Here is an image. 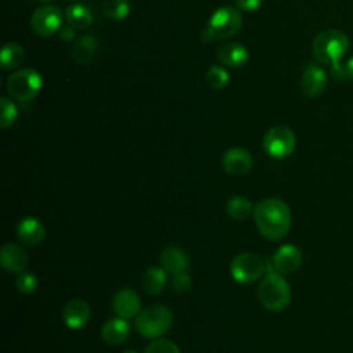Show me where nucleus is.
I'll return each mask as SVG.
<instances>
[{"label": "nucleus", "mask_w": 353, "mask_h": 353, "mask_svg": "<svg viewBox=\"0 0 353 353\" xmlns=\"http://www.w3.org/2000/svg\"><path fill=\"white\" fill-rule=\"evenodd\" d=\"M23 59H25V50L18 43L8 41L3 46L1 54H0V62L4 70L17 69L18 66L22 65Z\"/></svg>", "instance_id": "4be33fe9"}, {"label": "nucleus", "mask_w": 353, "mask_h": 353, "mask_svg": "<svg viewBox=\"0 0 353 353\" xmlns=\"http://www.w3.org/2000/svg\"><path fill=\"white\" fill-rule=\"evenodd\" d=\"M172 321V312L167 306L153 303L141 309L135 316V328L142 336L157 339L171 328Z\"/></svg>", "instance_id": "39448f33"}, {"label": "nucleus", "mask_w": 353, "mask_h": 353, "mask_svg": "<svg viewBox=\"0 0 353 353\" xmlns=\"http://www.w3.org/2000/svg\"><path fill=\"white\" fill-rule=\"evenodd\" d=\"M113 310L119 317L131 319L141 312V298L138 292L132 288H120L113 295Z\"/></svg>", "instance_id": "9b49d317"}, {"label": "nucleus", "mask_w": 353, "mask_h": 353, "mask_svg": "<svg viewBox=\"0 0 353 353\" xmlns=\"http://www.w3.org/2000/svg\"><path fill=\"white\" fill-rule=\"evenodd\" d=\"M188 265H189V261H188L186 252L176 245H170L164 248L160 254V266L167 273L175 274L179 272H185Z\"/></svg>", "instance_id": "6ab92c4d"}, {"label": "nucleus", "mask_w": 353, "mask_h": 353, "mask_svg": "<svg viewBox=\"0 0 353 353\" xmlns=\"http://www.w3.org/2000/svg\"><path fill=\"white\" fill-rule=\"evenodd\" d=\"M43 87L41 74L30 68L15 70L7 80V92L17 101H30L37 97Z\"/></svg>", "instance_id": "423d86ee"}, {"label": "nucleus", "mask_w": 353, "mask_h": 353, "mask_svg": "<svg viewBox=\"0 0 353 353\" xmlns=\"http://www.w3.org/2000/svg\"><path fill=\"white\" fill-rule=\"evenodd\" d=\"M143 353H181V350L172 341L157 338V339H153L146 346Z\"/></svg>", "instance_id": "c85d7f7f"}, {"label": "nucleus", "mask_w": 353, "mask_h": 353, "mask_svg": "<svg viewBox=\"0 0 353 353\" xmlns=\"http://www.w3.org/2000/svg\"><path fill=\"white\" fill-rule=\"evenodd\" d=\"M243 25V17L240 10L232 6H223L216 8L210 17L201 37L204 41L225 40L234 36Z\"/></svg>", "instance_id": "7ed1b4c3"}, {"label": "nucleus", "mask_w": 353, "mask_h": 353, "mask_svg": "<svg viewBox=\"0 0 353 353\" xmlns=\"http://www.w3.org/2000/svg\"><path fill=\"white\" fill-rule=\"evenodd\" d=\"M102 14L113 21L124 19L131 10L128 0H103L101 4Z\"/></svg>", "instance_id": "393cba45"}, {"label": "nucleus", "mask_w": 353, "mask_h": 353, "mask_svg": "<svg viewBox=\"0 0 353 353\" xmlns=\"http://www.w3.org/2000/svg\"><path fill=\"white\" fill-rule=\"evenodd\" d=\"M0 105H1V117H0V127L1 128H7L10 125H12L18 117V108L17 105L6 98L1 97L0 99Z\"/></svg>", "instance_id": "bb28decb"}, {"label": "nucleus", "mask_w": 353, "mask_h": 353, "mask_svg": "<svg viewBox=\"0 0 353 353\" xmlns=\"http://www.w3.org/2000/svg\"><path fill=\"white\" fill-rule=\"evenodd\" d=\"M171 288L178 295H183V294L189 292L190 288H192V279H190V276L186 274L185 272H179V273L172 274V277H171Z\"/></svg>", "instance_id": "c756f323"}, {"label": "nucleus", "mask_w": 353, "mask_h": 353, "mask_svg": "<svg viewBox=\"0 0 353 353\" xmlns=\"http://www.w3.org/2000/svg\"><path fill=\"white\" fill-rule=\"evenodd\" d=\"M73 29H74V28H72L70 25L62 28V30H61V39H62L63 41H70V40L74 37V30H73Z\"/></svg>", "instance_id": "2f4dec72"}, {"label": "nucleus", "mask_w": 353, "mask_h": 353, "mask_svg": "<svg viewBox=\"0 0 353 353\" xmlns=\"http://www.w3.org/2000/svg\"><path fill=\"white\" fill-rule=\"evenodd\" d=\"M17 236L26 245H39L46 237V228L40 219L25 216L18 222Z\"/></svg>", "instance_id": "f3484780"}, {"label": "nucleus", "mask_w": 353, "mask_h": 353, "mask_svg": "<svg viewBox=\"0 0 353 353\" xmlns=\"http://www.w3.org/2000/svg\"><path fill=\"white\" fill-rule=\"evenodd\" d=\"M327 87V74L323 68L309 63L301 77V90L309 98H316L324 92Z\"/></svg>", "instance_id": "f8f14e48"}, {"label": "nucleus", "mask_w": 353, "mask_h": 353, "mask_svg": "<svg viewBox=\"0 0 353 353\" xmlns=\"http://www.w3.org/2000/svg\"><path fill=\"white\" fill-rule=\"evenodd\" d=\"M312 51L319 63L331 66L334 80L343 81L347 77L346 68L341 63V59L349 51V39L343 32L336 29L320 32L313 39Z\"/></svg>", "instance_id": "f257e3e1"}, {"label": "nucleus", "mask_w": 353, "mask_h": 353, "mask_svg": "<svg viewBox=\"0 0 353 353\" xmlns=\"http://www.w3.org/2000/svg\"><path fill=\"white\" fill-rule=\"evenodd\" d=\"M216 58L225 66L243 68L248 62V50L237 41L223 43L216 51Z\"/></svg>", "instance_id": "a211bd4d"}, {"label": "nucleus", "mask_w": 353, "mask_h": 353, "mask_svg": "<svg viewBox=\"0 0 353 353\" xmlns=\"http://www.w3.org/2000/svg\"><path fill=\"white\" fill-rule=\"evenodd\" d=\"M205 81L211 88L222 90L229 83V73L223 66L212 65L208 68V70L205 73Z\"/></svg>", "instance_id": "a878e982"}, {"label": "nucleus", "mask_w": 353, "mask_h": 353, "mask_svg": "<svg viewBox=\"0 0 353 353\" xmlns=\"http://www.w3.org/2000/svg\"><path fill=\"white\" fill-rule=\"evenodd\" d=\"M28 252L18 244L7 243L0 250V265L11 273H21L28 266Z\"/></svg>", "instance_id": "2eb2a0df"}, {"label": "nucleus", "mask_w": 353, "mask_h": 353, "mask_svg": "<svg viewBox=\"0 0 353 353\" xmlns=\"http://www.w3.org/2000/svg\"><path fill=\"white\" fill-rule=\"evenodd\" d=\"M258 299L268 310H283L291 301L290 284L283 274L276 270H269L258 285Z\"/></svg>", "instance_id": "20e7f679"}, {"label": "nucleus", "mask_w": 353, "mask_h": 353, "mask_svg": "<svg viewBox=\"0 0 353 353\" xmlns=\"http://www.w3.org/2000/svg\"><path fill=\"white\" fill-rule=\"evenodd\" d=\"M167 272L161 266H150L142 274V288L149 295H159L165 288Z\"/></svg>", "instance_id": "412c9836"}, {"label": "nucleus", "mask_w": 353, "mask_h": 353, "mask_svg": "<svg viewBox=\"0 0 353 353\" xmlns=\"http://www.w3.org/2000/svg\"><path fill=\"white\" fill-rule=\"evenodd\" d=\"M98 50V41L94 34H84L77 39L72 47V58L76 63L85 65L88 63Z\"/></svg>", "instance_id": "aec40b11"}, {"label": "nucleus", "mask_w": 353, "mask_h": 353, "mask_svg": "<svg viewBox=\"0 0 353 353\" xmlns=\"http://www.w3.org/2000/svg\"><path fill=\"white\" fill-rule=\"evenodd\" d=\"M345 68H346L347 79H350L353 81V57L349 58V61L345 63Z\"/></svg>", "instance_id": "473e14b6"}, {"label": "nucleus", "mask_w": 353, "mask_h": 353, "mask_svg": "<svg viewBox=\"0 0 353 353\" xmlns=\"http://www.w3.org/2000/svg\"><path fill=\"white\" fill-rule=\"evenodd\" d=\"M265 152L274 159H284L295 149V134L287 125H274L263 137Z\"/></svg>", "instance_id": "6e6552de"}, {"label": "nucleus", "mask_w": 353, "mask_h": 353, "mask_svg": "<svg viewBox=\"0 0 353 353\" xmlns=\"http://www.w3.org/2000/svg\"><path fill=\"white\" fill-rule=\"evenodd\" d=\"M237 10L244 12H254L262 6V0H234Z\"/></svg>", "instance_id": "7c9ffc66"}, {"label": "nucleus", "mask_w": 353, "mask_h": 353, "mask_svg": "<svg viewBox=\"0 0 353 353\" xmlns=\"http://www.w3.org/2000/svg\"><path fill=\"white\" fill-rule=\"evenodd\" d=\"M123 353H138L137 350H132V349H127V350H124Z\"/></svg>", "instance_id": "72a5a7b5"}, {"label": "nucleus", "mask_w": 353, "mask_h": 353, "mask_svg": "<svg viewBox=\"0 0 353 353\" xmlns=\"http://www.w3.org/2000/svg\"><path fill=\"white\" fill-rule=\"evenodd\" d=\"M273 269L280 274H291L302 263V252L294 244L281 245L272 258Z\"/></svg>", "instance_id": "9d476101"}, {"label": "nucleus", "mask_w": 353, "mask_h": 353, "mask_svg": "<svg viewBox=\"0 0 353 353\" xmlns=\"http://www.w3.org/2000/svg\"><path fill=\"white\" fill-rule=\"evenodd\" d=\"M230 276L240 284H251L261 279L265 263L258 254L241 252L230 262Z\"/></svg>", "instance_id": "0eeeda50"}, {"label": "nucleus", "mask_w": 353, "mask_h": 353, "mask_svg": "<svg viewBox=\"0 0 353 353\" xmlns=\"http://www.w3.org/2000/svg\"><path fill=\"white\" fill-rule=\"evenodd\" d=\"M15 285H17V290L21 292V294H33L37 288V279L33 273L30 272H21L18 273L17 279H15Z\"/></svg>", "instance_id": "cd10ccee"}, {"label": "nucleus", "mask_w": 353, "mask_h": 353, "mask_svg": "<svg viewBox=\"0 0 353 353\" xmlns=\"http://www.w3.org/2000/svg\"><path fill=\"white\" fill-rule=\"evenodd\" d=\"M39 1H43V3H51V1H55V0H39Z\"/></svg>", "instance_id": "f704fd0d"}, {"label": "nucleus", "mask_w": 353, "mask_h": 353, "mask_svg": "<svg viewBox=\"0 0 353 353\" xmlns=\"http://www.w3.org/2000/svg\"><path fill=\"white\" fill-rule=\"evenodd\" d=\"M254 219L259 233L270 240H281L291 226L290 207L280 199L269 197L261 200L254 207Z\"/></svg>", "instance_id": "f03ea898"}, {"label": "nucleus", "mask_w": 353, "mask_h": 353, "mask_svg": "<svg viewBox=\"0 0 353 353\" xmlns=\"http://www.w3.org/2000/svg\"><path fill=\"white\" fill-rule=\"evenodd\" d=\"M63 22V12L57 6L39 7L30 17V26L40 37H50L55 34Z\"/></svg>", "instance_id": "1a4fd4ad"}, {"label": "nucleus", "mask_w": 353, "mask_h": 353, "mask_svg": "<svg viewBox=\"0 0 353 353\" xmlns=\"http://www.w3.org/2000/svg\"><path fill=\"white\" fill-rule=\"evenodd\" d=\"M222 165L228 174L244 175L252 167V156L243 148H230L222 156Z\"/></svg>", "instance_id": "4468645a"}, {"label": "nucleus", "mask_w": 353, "mask_h": 353, "mask_svg": "<svg viewBox=\"0 0 353 353\" xmlns=\"http://www.w3.org/2000/svg\"><path fill=\"white\" fill-rule=\"evenodd\" d=\"M226 211L232 219L244 221L254 212V207H252V203L247 197L234 196V197L229 199V201L226 204Z\"/></svg>", "instance_id": "b1692460"}, {"label": "nucleus", "mask_w": 353, "mask_h": 353, "mask_svg": "<svg viewBox=\"0 0 353 353\" xmlns=\"http://www.w3.org/2000/svg\"><path fill=\"white\" fill-rule=\"evenodd\" d=\"M131 332L130 323L123 317H113L103 323L101 330L102 341L109 346H120L123 345Z\"/></svg>", "instance_id": "dca6fc26"}, {"label": "nucleus", "mask_w": 353, "mask_h": 353, "mask_svg": "<svg viewBox=\"0 0 353 353\" xmlns=\"http://www.w3.org/2000/svg\"><path fill=\"white\" fill-rule=\"evenodd\" d=\"M91 309L90 305L80 298L70 299L62 310V320L65 325L70 330H80L83 328L90 320Z\"/></svg>", "instance_id": "ddd939ff"}, {"label": "nucleus", "mask_w": 353, "mask_h": 353, "mask_svg": "<svg viewBox=\"0 0 353 353\" xmlns=\"http://www.w3.org/2000/svg\"><path fill=\"white\" fill-rule=\"evenodd\" d=\"M66 21L74 29H85L92 22V14L84 4L74 3L66 8Z\"/></svg>", "instance_id": "5701e85b"}]
</instances>
